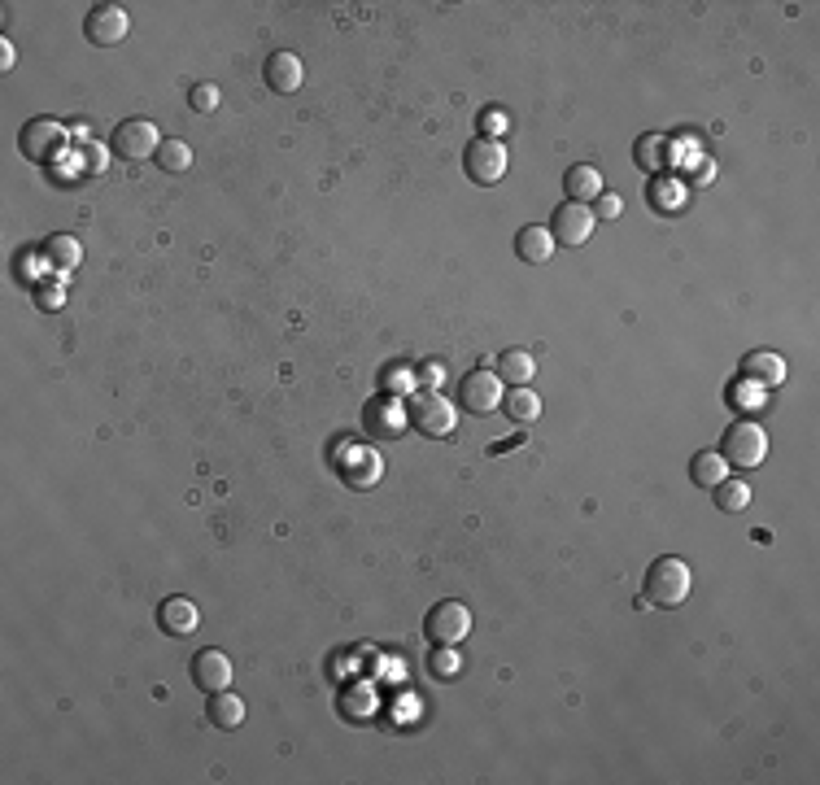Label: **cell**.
<instances>
[{"label": "cell", "mask_w": 820, "mask_h": 785, "mask_svg": "<svg viewBox=\"0 0 820 785\" xmlns=\"http://www.w3.org/2000/svg\"><path fill=\"white\" fill-rule=\"evenodd\" d=\"M554 236L550 227H520V236H515V253H520L524 262H533V267H541V262L554 258Z\"/></svg>", "instance_id": "obj_17"}, {"label": "cell", "mask_w": 820, "mask_h": 785, "mask_svg": "<svg viewBox=\"0 0 820 785\" xmlns=\"http://www.w3.org/2000/svg\"><path fill=\"white\" fill-rule=\"evenodd\" d=\"M506 166H511V153H506V144L502 140H489V136H476L472 144H467V153H463V171L472 184L480 188H489V184H498V179L506 175Z\"/></svg>", "instance_id": "obj_3"}, {"label": "cell", "mask_w": 820, "mask_h": 785, "mask_svg": "<svg viewBox=\"0 0 820 785\" xmlns=\"http://www.w3.org/2000/svg\"><path fill=\"white\" fill-rule=\"evenodd\" d=\"M663 162H668V140H663V136H642V140H637V166H642L646 175H655Z\"/></svg>", "instance_id": "obj_25"}, {"label": "cell", "mask_w": 820, "mask_h": 785, "mask_svg": "<svg viewBox=\"0 0 820 785\" xmlns=\"http://www.w3.org/2000/svg\"><path fill=\"white\" fill-rule=\"evenodd\" d=\"M563 188H568V201H576V205H589V201H598L602 192H607L602 188V171L598 166H585V162L563 175Z\"/></svg>", "instance_id": "obj_16"}, {"label": "cell", "mask_w": 820, "mask_h": 785, "mask_svg": "<svg viewBox=\"0 0 820 785\" xmlns=\"http://www.w3.org/2000/svg\"><path fill=\"white\" fill-rule=\"evenodd\" d=\"M589 210H594L598 223H602V219H620V214H624V197H615V192H602V197L589 205Z\"/></svg>", "instance_id": "obj_31"}, {"label": "cell", "mask_w": 820, "mask_h": 785, "mask_svg": "<svg viewBox=\"0 0 820 785\" xmlns=\"http://www.w3.org/2000/svg\"><path fill=\"white\" fill-rule=\"evenodd\" d=\"M83 171H96V175L105 171V153H101V144H88V153H83Z\"/></svg>", "instance_id": "obj_33"}, {"label": "cell", "mask_w": 820, "mask_h": 785, "mask_svg": "<svg viewBox=\"0 0 820 785\" xmlns=\"http://www.w3.org/2000/svg\"><path fill=\"white\" fill-rule=\"evenodd\" d=\"M66 284H57V280H44V284H35V306H40L44 314H53V310H62L66 306Z\"/></svg>", "instance_id": "obj_27"}, {"label": "cell", "mask_w": 820, "mask_h": 785, "mask_svg": "<svg viewBox=\"0 0 820 785\" xmlns=\"http://www.w3.org/2000/svg\"><path fill=\"white\" fill-rule=\"evenodd\" d=\"M110 149H114L118 157H131V162H140V157H158L162 136H158V127L144 123V118H127V123H118Z\"/></svg>", "instance_id": "obj_8"}, {"label": "cell", "mask_w": 820, "mask_h": 785, "mask_svg": "<svg viewBox=\"0 0 820 785\" xmlns=\"http://www.w3.org/2000/svg\"><path fill=\"white\" fill-rule=\"evenodd\" d=\"M44 262H48V267H57V271H75L79 262H83V245H79L75 236H62V232H57V236L44 240Z\"/></svg>", "instance_id": "obj_21"}, {"label": "cell", "mask_w": 820, "mask_h": 785, "mask_svg": "<svg viewBox=\"0 0 820 785\" xmlns=\"http://www.w3.org/2000/svg\"><path fill=\"white\" fill-rule=\"evenodd\" d=\"M742 380H751V384H781V380H786V358L773 354V349H755V354H746V362H742Z\"/></svg>", "instance_id": "obj_15"}, {"label": "cell", "mask_w": 820, "mask_h": 785, "mask_svg": "<svg viewBox=\"0 0 820 785\" xmlns=\"http://www.w3.org/2000/svg\"><path fill=\"white\" fill-rule=\"evenodd\" d=\"M720 454H725L729 467H759L768 458V432L751 419H738L720 441Z\"/></svg>", "instance_id": "obj_4"}, {"label": "cell", "mask_w": 820, "mask_h": 785, "mask_svg": "<svg viewBox=\"0 0 820 785\" xmlns=\"http://www.w3.org/2000/svg\"><path fill=\"white\" fill-rule=\"evenodd\" d=\"M83 31H88L92 44L114 48V44H123L127 35H131V18H127L123 5H96L92 14H88V22H83Z\"/></svg>", "instance_id": "obj_9"}, {"label": "cell", "mask_w": 820, "mask_h": 785, "mask_svg": "<svg viewBox=\"0 0 820 785\" xmlns=\"http://www.w3.org/2000/svg\"><path fill=\"white\" fill-rule=\"evenodd\" d=\"M205 716H210L214 729H240V720H245V698L232 694V690H219L210 694V707H205Z\"/></svg>", "instance_id": "obj_19"}, {"label": "cell", "mask_w": 820, "mask_h": 785, "mask_svg": "<svg viewBox=\"0 0 820 785\" xmlns=\"http://www.w3.org/2000/svg\"><path fill=\"white\" fill-rule=\"evenodd\" d=\"M424 633L432 637V646H458L467 633H472V611H467L463 602L445 598V602H437V607L428 611Z\"/></svg>", "instance_id": "obj_6"}, {"label": "cell", "mask_w": 820, "mask_h": 785, "mask_svg": "<svg viewBox=\"0 0 820 785\" xmlns=\"http://www.w3.org/2000/svg\"><path fill=\"white\" fill-rule=\"evenodd\" d=\"M485 131H489V140H498L506 131V114L502 110H485Z\"/></svg>", "instance_id": "obj_34"}, {"label": "cell", "mask_w": 820, "mask_h": 785, "mask_svg": "<svg viewBox=\"0 0 820 785\" xmlns=\"http://www.w3.org/2000/svg\"><path fill=\"white\" fill-rule=\"evenodd\" d=\"M428 668H432V676H441V681H454V676L463 672V659L454 655V646H437V650H432Z\"/></svg>", "instance_id": "obj_28"}, {"label": "cell", "mask_w": 820, "mask_h": 785, "mask_svg": "<svg viewBox=\"0 0 820 785\" xmlns=\"http://www.w3.org/2000/svg\"><path fill=\"white\" fill-rule=\"evenodd\" d=\"M733 406H764V384H751V380L733 384Z\"/></svg>", "instance_id": "obj_32"}, {"label": "cell", "mask_w": 820, "mask_h": 785, "mask_svg": "<svg viewBox=\"0 0 820 785\" xmlns=\"http://www.w3.org/2000/svg\"><path fill=\"white\" fill-rule=\"evenodd\" d=\"M690 589H694V572H690V563L685 559H655V567L646 572V585H642V594L650 607H663V611H672V607H681L685 598H690Z\"/></svg>", "instance_id": "obj_1"}, {"label": "cell", "mask_w": 820, "mask_h": 785, "mask_svg": "<svg viewBox=\"0 0 820 785\" xmlns=\"http://www.w3.org/2000/svg\"><path fill=\"white\" fill-rule=\"evenodd\" d=\"M502 410L511 424H537L541 419V397L528 384H511V393H502Z\"/></svg>", "instance_id": "obj_18"}, {"label": "cell", "mask_w": 820, "mask_h": 785, "mask_svg": "<svg viewBox=\"0 0 820 785\" xmlns=\"http://www.w3.org/2000/svg\"><path fill=\"white\" fill-rule=\"evenodd\" d=\"M711 493H716V506H720V511H729V515H738V511H746V506H751V485H746V480H720V485L711 489Z\"/></svg>", "instance_id": "obj_24"}, {"label": "cell", "mask_w": 820, "mask_h": 785, "mask_svg": "<svg viewBox=\"0 0 820 785\" xmlns=\"http://www.w3.org/2000/svg\"><path fill=\"white\" fill-rule=\"evenodd\" d=\"M70 144V131L57 123V118H31L27 127L18 131V149L31 162H57Z\"/></svg>", "instance_id": "obj_2"}, {"label": "cell", "mask_w": 820, "mask_h": 785, "mask_svg": "<svg viewBox=\"0 0 820 785\" xmlns=\"http://www.w3.org/2000/svg\"><path fill=\"white\" fill-rule=\"evenodd\" d=\"M158 166H162V171H171V175L188 171V166H192V149H188V140H162V149H158Z\"/></svg>", "instance_id": "obj_26"}, {"label": "cell", "mask_w": 820, "mask_h": 785, "mask_svg": "<svg viewBox=\"0 0 820 785\" xmlns=\"http://www.w3.org/2000/svg\"><path fill=\"white\" fill-rule=\"evenodd\" d=\"M594 227H598L594 210H589V205H576V201H563L559 210L550 214V236H554V245H568V249L585 245V240L594 236Z\"/></svg>", "instance_id": "obj_7"}, {"label": "cell", "mask_w": 820, "mask_h": 785, "mask_svg": "<svg viewBox=\"0 0 820 785\" xmlns=\"http://www.w3.org/2000/svg\"><path fill=\"white\" fill-rule=\"evenodd\" d=\"M188 101H192V110H197V114H214L223 96H219V88H214V83H197V88L188 92Z\"/></svg>", "instance_id": "obj_30"}, {"label": "cell", "mask_w": 820, "mask_h": 785, "mask_svg": "<svg viewBox=\"0 0 820 785\" xmlns=\"http://www.w3.org/2000/svg\"><path fill=\"white\" fill-rule=\"evenodd\" d=\"M655 201H659V205H668V210H672V205H677V188H659V192L650 188V205H655Z\"/></svg>", "instance_id": "obj_35"}, {"label": "cell", "mask_w": 820, "mask_h": 785, "mask_svg": "<svg viewBox=\"0 0 820 785\" xmlns=\"http://www.w3.org/2000/svg\"><path fill=\"white\" fill-rule=\"evenodd\" d=\"M0 70H14V44L0 40Z\"/></svg>", "instance_id": "obj_36"}, {"label": "cell", "mask_w": 820, "mask_h": 785, "mask_svg": "<svg viewBox=\"0 0 820 785\" xmlns=\"http://www.w3.org/2000/svg\"><path fill=\"white\" fill-rule=\"evenodd\" d=\"M232 659L223 655V650H201V655H192V681H197V690L205 694H219V690H232Z\"/></svg>", "instance_id": "obj_12"}, {"label": "cell", "mask_w": 820, "mask_h": 785, "mask_svg": "<svg viewBox=\"0 0 820 785\" xmlns=\"http://www.w3.org/2000/svg\"><path fill=\"white\" fill-rule=\"evenodd\" d=\"M367 424H371V432H380V437H397V432H402V410L380 397V402L367 406Z\"/></svg>", "instance_id": "obj_23"}, {"label": "cell", "mask_w": 820, "mask_h": 785, "mask_svg": "<svg viewBox=\"0 0 820 785\" xmlns=\"http://www.w3.org/2000/svg\"><path fill=\"white\" fill-rule=\"evenodd\" d=\"M262 75H267V83L275 92H297L301 79H306V66H301L297 53H271L267 66H262Z\"/></svg>", "instance_id": "obj_14"}, {"label": "cell", "mask_w": 820, "mask_h": 785, "mask_svg": "<svg viewBox=\"0 0 820 785\" xmlns=\"http://www.w3.org/2000/svg\"><path fill=\"white\" fill-rule=\"evenodd\" d=\"M502 376L498 371H472V376L463 380V389H458V402H463L472 415H489V410L502 406Z\"/></svg>", "instance_id": "obj_10"}, {"label": "cell", "mask_w": 820, "mask_h": 785, "mask_svg": "<svg viewBox=\"0 0 820 785\" xmlns=\"http://www.w3.org/2000/svg\"><path fill=\"white\" fill-rule=\"evenodd\" d=\"M690 480L698 489H716L720 480H729V463H725V454L720 450H703V454H694V463H690Z\"/></svg>", "instance_id": "obj_20"}, {"label": "cell", "mask_w": 820, "mask_h": 785, "mask_svg": "<svg viewBox=\"0 0 820 785\" xmlns=\"http://www.w3.org/2000/svg\"><path fill=\"white\" fill-rule=\"evenodd\" d=\"M419 376H424V384H441V362H428Z\"/></svg>", "instance_id": "obj_37"}, {"label": "cell", "mask_w": 820, "mask_h": 785, "mask_svg": "<svg viewBox=\"0 0 820 785\" xmlns=\"http://www.w3.org/2000/svg\"><path fill=\"white\" fill-rule=\"evenodd\" d=\"M345 716H354V720L376 716V694H371L367 685H358V690H349V694H345Z\"/></svg>", "instance_id": "obj_29"}, {"label": "cell", "mask_w": 820, "mask_h": 785, "mask_svg": "<svg viewBox=\"0 0 820 785\" xmlns=\"http://www.w3.org/2000/svg\"><path fill=\"white\" fill-rule=\"evenodd\" d=\"M498 376L506 380V384H528L537 376V362H533V354L528 349H506V354L498 358Z\"/></svg>", "instance_id": "obj_22"}, {"label": "cell", "mask_w": 820, "mask_h": 785, "mask_svg": "<svg viewBox=\"0 0 820 785\" xmlns=\"http://www.w3.org/2000/svg\"><path fill=\"white\" fill-rule=\"evenodd\" d=\"M410 424L432 441H445V437H454V428H458V410L445 402L441 393H419L415 402H410Z\"/></svg>", "instance_id": "obj_5"}, {"label": "cell", "mask_w": 820, "mask_h": 785, "mask_svg": "<svg viewBox=\"0 0 820 785\" xmlns=\"http://www.w3.org/2000/svg\"><path fill=\"white\" fill-rule=\"evenodd\" d=\"M341 476L349 489H371L384 476V458L376 450H367V445H349L341 454Z\"/></svg>", "instance_id": "obj_11"}, {"label": "cell", "mask_w": 820, "mask_h": 785, "mask_svg": "<svg viewBox=\"0 0 820 785\" xmlns=\"http://www.w3.org/2000/svg\"><path fill=\"white\" fill-rule=\"evenodd\" d=\"M158 624L166 637H192L201 628V611L192 598H166L158 607Z\"/></svg>", "instance_id": "obj_13"}]
</instances>
